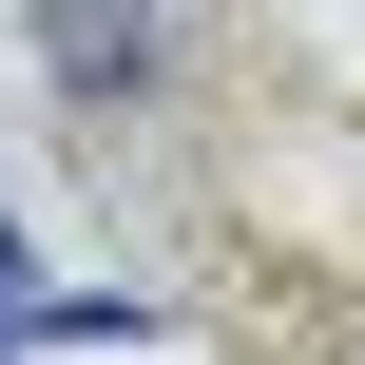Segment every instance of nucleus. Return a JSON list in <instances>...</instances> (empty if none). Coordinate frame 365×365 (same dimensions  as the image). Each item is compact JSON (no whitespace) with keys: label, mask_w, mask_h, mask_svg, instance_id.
<instances>
[{"label":"nucleus","mask_w":365,"mask_h":365,"mask_svg":"<svg viewBox=\"0 0 365 365\" xmlns=\"http://www.w3.org/2000/svg\"><path fill=\"white\" fill-rule=\"evenodd\" d=\"M38 58H58V96H154V58H173V0H38Z\"/></svg>","instance_id":"nucleus-1"},{"label":"nucleus","mask_w":365,"mask_h":365,"mask_svg":"<svg viewBox=\"0 0 365 365\" xmlns=\"http://www.w3.org/2000/svg\"><path fill=\"white\" fill-rule=\"evenodd\" d=\"M0 365H19V212H0Z\"/></svg>","instance_id":"nucleus-2"}]
</instances>
